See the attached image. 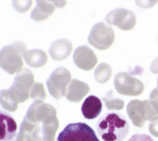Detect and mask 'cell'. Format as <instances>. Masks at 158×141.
Wrapping results in <instances>:
<instances>
[{"label": "cell", "mask_w": 158, "mask_h": 141, "mask_svg": "<svg viewBox=\"0 0 158 141\" xmlns=\"http://www.w3.org/2000/svg\"><path fill=\"white\" fill-rule=\"evenodd\" d=\"M114 85L117 92L125 96H139L145 89L143 82L127 72L118 73L114 80Z\"/></svg>", "instance_id": "obj_9"}, {"label": "cell", "mask_w": 158, "mask_h": 141, "mask_svg": "<svg viewBox=\"0 0 158 141\" xmlns=\"http://www.w3.org/2000/svg\"><path fill=\"white\" fill-rule=\"evenodd\" d=\"M157 85H158V79H157Z\"/></svg>", "instance_id": "obj_28"}, {"label": "cell", "mask_w": 158, "mask_h": 141, "mask_svg": "<svg viewBox=\"0 0 158 141\" xmlns=\"http://www.w3.org/2000/svg\"><path fill=\"white\" fill-rule=\"evenodd\" d=\"M33 4V1H13V6L15 8V10L21 13L27 12Z\"/></svg>", "instance_id": "obj_22"}, {"label": "cell", "mask_w": 158, "mask_h": 141, "mask_svg": "<svg viewBox=\"0 0 158 141\" xmlns=\"http://www.w3.org/2000/svg\"><path fill=\"white\" fill-rule=\"evenodd\" d=\"M102 102L99 98L95 95H90L86 98L81 106V112L87 119H93L99 116L102 111Z\"/></svg>", "instance_id": "obj_14"}, {"label": "cell", "mask_w": 158, "mask_h": 141, "mask_svg": "<svg viewBox=\"0 0 158 141\" xmlns=\"http://www.w3.org/2000/svg\"><path fill=\"white\" fill-rule=\"evenodd\" d=\"M127 114L135 127H144L146 120L155 121L158 119V114L152 107L149 100H133L127 107Z\"/></svg>", "instance_id": "obj_4"}, {"label": "cell", "mask_w": 158, "mask_h": 141, "mask_svg": "<svg viewBox=\"0 0 158 141\" xmlns=\"http://www.w3.org/2000/svg\"><path fill=\"white\" fill-rule=\"evenodd\" d=\"M57 141H99L95 131L83 122L70 123L58 135Z\"/></svg>", "instance_id": "obj_6"}, {"label": "cell", "mask_w": 158, "mask_h": 141, "mask_svg": "<svg viewBox=\"0 0 158 141\" xmlns=\"http://www.w3.org/2000/svg\"><path fill=\"white\" fill-rule=\"evenodd\" d=\"M15 141H35L33 138V133L23 127H20V131Z\"/></svg>", "instance_id": "obj_23"}, {"label": "cell", "mask_w": 158, "mask_h": 141, "mask_svg": "<svg viewBox=\"0 0 158 141\" xmlns=\"http://www.w3.org/2000/svg\"><path fill=\"white\" fill-rule=\"evenodd\" d=\"M26 52V46L21 41L3 47L0 53L1 68L9 74L19 73L23 70V57Z\"/></svg>", "instance_id": "obj_2"}, {"label": "cell", "mask_w": 158, "mask_h": 141, "mask_svg": "<svg viewBox=\"0 0 158 141\" xmlns=\"http://www.w3.org/2000/svg\"><path fill=\"white\" fill-rule=\"evenodd\" d=\"M73 51V44L69 39L61 38L54 41L49 48L51 57L55 61H62L69 57Z\"/></svg>", "instance_id": "obj_12"}, {"label": "cell", "mask_w": 158, "mask_h": 141, "mask_svg": "<svg viewBox=\"0 0 158 141\" xmlns=\"http://www.w3.org/2000/svg\"><path fill=\"white\" fill-rule=\"evenodd\" d=\"M127 141H154L153 139L146 134H135Z\"/></svg>", "instance_id": "obj_25"}, {"label": "cell", "mask_w": 158, "mask_h": 141, "mask_svg": "<svg viewBox=\"0 0 158 141\" xmlns=\"http://www.w3.org/2000/svg\"><path fill=\"white\" fill-rule=\"evenodd\" d=\"M56 114L54 107L43 100H36L29 107L24 118L33 124L40 125L42 123V126H44L56 122L58 120Z\"/></svg>", "instance_id": "obj_5"}, {"label": "cell", "mask_w": 158, "mask_h": 141, "mask_svg": "<svg viewBox=\"0 0 158 141\" xmlns=\"http://www.w3.org/2000/svg\"><path fill=\"white\" fill-rule=\"evenodd\" d=\"M30 97L33 100H44L46 98V92L44 90V87L43 83L40 82H35V85L33 86L31 90Z\"/></svg>", "instance_id": "obj_21"}, {"label": "cell", "mask_w": 158, "mask_h": 141, "mask_svg": "<svg viewBox=\"0 0 158 141\" xmlns=\"http://www.w3.org/2000/svg\"><path fill=\"white\" fill-rule=\"evenodd\" d=\"M1 141H15L17 132V125L15 120L10 115L1 112Z\"/></svg>", "instance_id": "obj_15"}, {"label": "cell", "mask_w": 158, "mask_h": 141, "mask_svg": "<svg viewBox=\"0 0 158 141\" xmlns=\"http://www.w3.org/2000/svg\"><path fill=\"white\" fill-rule=\"evenodd\" d=\"M89 43L98 50L109 49L115 41L113 28L107 24H95L88 37Z\"/></svg>", "instance_id": "obj_8"}, {"label": "cell", "mask_w": 158, "mask_h": 141, "mask_svg": "<svg viewBox=\"0 0 158 141\" xmlns=\"http://www.w3.org/2000/svg\"><path fill=\"white\" fill-rule=\"evenodd\" d=\"M72 82V74L70 70L64 67H58L52 72L46 82L50 94L56 100H60L66 96L67 86Z\"/></svg>", "instance_id": "obj_7"}, {"label": "cell", "mask_w": 158, "mask_h": 141, "mask_svg": "<svg viewBox=\"0 0 158 141\" xmlns=\"http://www.w3.org/2000/svg\"><path fill=\"white\" fill-rule=\"evenodd\" d=\"M89 92V86L88 83L79 81L77 79H73L68 86L66 98L69 101L79 102L81 101L88 92Z\"/></svg>", "instance_id": "obj_13"}, {"label": "cell", "mask_w": 158, "mask_h": 141, "mask_svg": "<svg viewBox=\"0 0 158 141\" xmlns=\"http://www.w3.org/2000/svg\"><path fill=\"white\" fill-rule=\"evenodd\" d=\"M129 131L127 118L119 113H108L97 124V132L104 141H123Z\"/></svg>", "instance_id": "obj_1"}, {"label": "cell", "mask_w": 158, "mask_h": 141, "mask_svg": "<svg viewBox=\"0 0 158 141\" xmlns=\"http://www.w3.org/2000/svg\"><path fill=\"white\" fill-rule=\"evenodd\" d=\"M150 70L155 74H157L158 73V57L152 62L151 66H150Z\"/></svg>", "instance_id": "obj_27"}, {"label": "cell", "mask_w": 158, "mask_h": 141, "mask_svg": "<svg viewBox=\"0 0 158 141\" xmlns=\"http://www.w3.org/2000/svg\"><path fill=\"white\" fill-rule=\"evenodd\" d=\"M34 74L29 69H23L16 74L8 93L16 103H23L30 97L31 90L35 85Z\"/></svg>", "instance_id": "obj_3"}, {"label": "cell", "mask_w": 158, "mask_h": 141, "mask_svg": "<svg viewBox=\"0 0 158 141\" xmlns=\"http://www.w3.org/2000/svg\"><path fill=\"white\" fill-rule=\"evenodd\" d=\"M73 62L75 65L83 70H92L98 62L95 53L86 45L78 47L73 53Z\"/></svg>", "instance_id": "obj_11"}, {"label": "cell", "mask_w": 158, "mask_h": 141, "mask_svg": "<svg viewBox=\"0 0 158 141\" xmlns=\"http://www.w3.org/2000/svg\"><path fill=\"white\" fill-rule=\"evenodd\" d=\"M103 100L105 102V105L109 109H117L119 110L124 108V100L118 98H115L113 96V92L110 91L104 98Z\"/></svg>", "instance_id": "obj_19"}, {"label": "cell", "mask_w": 158, "mask_h": 141, "mask_svg": "<svg viewBox=\"0 0 158 141\" xmlns=\"http://www.w3.org/2000/svg\"><path fill=\"white\" fill-rule=\"evenodd\" d=\"M150 103L158 114V86L150 93Z\"/></svg>", "instance_id": "obj_24"}, {"label": "cell", "mask_w": 158, "mask_h": 141, "mask_svg": "<svg viewBox=\"0 0 158 141\" xmlns=\"http://www.w3.org/2000/svg\"><path fill=\"white\" fill-rule=\"evenodd\" d=\"M148 129H149L150 133H151L153 136H155V137L158 138V119L155 120V121L150 122Z\"/></svg>", "instance_id": "obj_26"}, {"label": "cell", "mask_w": 158, "mask_h": 141, "mask_svg": "<svg viewBox=\"0 0 158 141\" xmlns=\"http://www.w3.org/2000/svg\"><path fill=\"white\" fill-rule=\"evenodd\" d=\"M55 6L49 1H36V6L31 13V18L35 21H44L54 12Z\"/></svg>", "instance_id": "obj_16"}, {"label": "cell", "mask_w": 158, "mask_h": 141, "mask_svg": "<svg viewBox=\"0 0 158 141\" xmlns=\"http://www.w3.org/2000/svg\"><path fill=\"white\" fill-rule=\"evenodd\" d=\"M1 106L9 111H15L17 109L18 103H16L13 98L8 93V90H2L1 91Z\"/></svg>", "instance_id": "obj_20"}, {"label": "cell", "mask_w": 158, "mask_h": 141, "mask_svg": "<svg viewBox=\"0 0 158 141\" xmlns=\"http://www.w3.org/2000/svg\"><path fill=\"white\" fill-rule=\"evenodd\" d=\"M24 60L27 65L34 68H40L45 65L48 56L46 53L40 49H33L27 51L24 54Z\"/></svg>", "instance_id": "obj_17"}, {"label": "cell", "mask_w": 158, "mask_h": 141, "mask_svg": "<svg viewBox=\"0 0 158 141\" xmlns=\"http://www.w3.org/2000/svg\"><path fill=\"white\" fill-rule=\"evenodd\" d=\"M111 74H112V69H111L110 64H108L106 62L100 63L96 68L95 72H94L96 81L101 84H104V83L109 82V80L111 77Z\"/></svg>", "instance_id": "obj_18"}, {"label": "cell", "mask_w": 158, "mask_h": 141, "mask_svg": "<svg viewBox=\"0 0 158 141\" xmlns=\"http://www.w3.org/2000/svg\"><path fill=\"white\" fill-rule=\"evenodd\" d=\"M107 23L115 25L123 31L132 30L136 24L134 12L125 8H117L110 12L106 16Z\"/></svg>", "instance_id": "obj_10"}]
</instances>
